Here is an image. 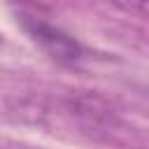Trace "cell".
<instances>
[{"label": "cell", "mask_w": 149, "mask_h": 149, "mask_svg": "<svg viewBox=\"0 0 149 149\" xmlns=\"http://www.w3.org/2000/svg\"><path fill=\"white\" fill-rule=\"evenodd\" d=\"M119 2L126 5V7H130V9H135V12H142V14L149 16V0H119Z\"/></svg>", "instance_id": "cell-2"}, {"label": "cell", "mask_w": 149, "mask_h": 149, "mask_svg": "<svg viewBox=\"0 0 149 149\" xmlns=\"http://www.w3.org/2000/svg\"><path fill=\"white\" fill-rule=\"evenodd\" d=\"M21 23H23V28L28 30V35H30L51 58H56V61H61V63H77V61L84 56V47H81L72 35L63 33L58 26L49 23L47 19L23 12V14H21Z\"/></svg>", "instance_id": "cell-1"}]
</instances>
